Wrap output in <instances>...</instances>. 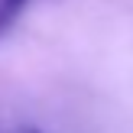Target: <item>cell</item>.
<instances>
[{"label":"cell","mask_w":133,"mask_h":133,"mask_svg":"<svg viewBox=\"0 0 133 133\" xmlns=\"http://www.w3.org/2000/svg\"><path fill=\"white\" fill-rule=\"evenodd\" d=\"M29 3H32V0H0V36H3L19 16H23V10H26Z\"/></svg>","instance_id":"1"},{"label":"cell","mask_w":133,"mask_h":133,"mask_svg":"<svg viewBox=\"0 0 133 133\" xmlns=\"http://www.w3.org/2000/svg\"><path fill=\"white\" fill-rule=\"evenodd\" d=\"M6 133H42V130H36V127H13V130H6Z\"/></svg>","instance_id":"2"}]
</instances>
